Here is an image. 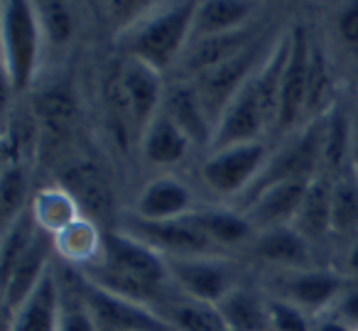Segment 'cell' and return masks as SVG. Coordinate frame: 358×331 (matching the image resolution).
Segmentation results:
<instances>
[{
    "label": "cell",
    "mask_w": 358,
    "mask_h": 331,
    "mask_svg": "<svg viewBox=\"0 0 358 331\" xmlns=\"http://www.w3.org/2000/svg\"><path fill=\"white\" fill-rule=\"evenodd\" d=\"M81 275L113 295L143 304L159 300L164 295V287L172 285L164 255L120 228L106 231L103 260Z\"/></svg>",
    "instance_id": "cell-1"
},
{
    "label": "cell",
    "mask_w": 358,
    "mask_h": 331,
    "mask_svg": "<svg viewBox=\"0 0 358 331\" xmlns=\"http://www.w3.org/2000/svg\"><path fill=\"white\" fill-rule=\"evenodd\" d=\"M196 3H157L118 35L125 57L143 62L159 74L177 69L194 32Z\"/></svg>",
    "instance_id": "cell-2"
},
{
    "label": "cell",
    "mask_w": 358,
    "mask_h": 331,
    "mask_svg": "<svg viewBox=\"0 0 358 331\" xmlns=\"http://www.w3.org/2000/svg\"><path fill=\"white\" fill-rule=\"evenodd\" d=\"M3 64L13 94H25L35 81L45 55V35L35 3H3Z\"/></svg>",
    "instance_id": "cell-3"
},
{
    "label": "cell",
    "mask_w": 358,
    "mask_h": 331,
    "mask_svg": "<svg viewBox=\"0 0 358 331\" xmlns=\"http://www.w3.org/2000/svg\"><path fill=\"white\" fill-rule=\"evenodd\" d=\"M275 40H278V35H273V32L268 30L255 42H250L243 52H238L234 59L224 62V64L214 66V69L204 71V74H199L196 79H192L201 104H204L206 115H209V120L214 123V130H216V123L221 120V115H224V111L231 106V101H234L236 96L241 94V89L258 74L260 64L265 62L268 52L273 50Z\"/></svg>",
    "instance_id": "cell-4"
},
{
    "label": "cell",
    "mask_w": 358,
    "mask_h": 331,
    "mask_svg": "<svg viewBox=\"0 0 358 331\" xmlns=\"http://www.w3.org/2000/svg\"><path fill=\"white\" fill-rule=\"evenodd\" d=\"M270 155H273V150L263 140L211 150L209 157L201 162V182L224 199H243L265 169Z\"/></svg>",
    "instance_id": "cell-5"
},
{
    "label": "cell",
    "mask_w": 358,
    "mask_h": 331,
    "mask_svg": "<svg viewBox=\"0 0 358 331\" xmlns=\"http://www.w3.org/2000/svg\"><path fill=\"white\" fill-rule=\"evenodd\" d=\"M79 290L101 331H174L172 324L162 316V311L143 302L113 295L89 282L84 275H81Z\"/></svg>",
    "instance_id": "cell-6"
},
{
    "label": "cell",
    "mask_w": 358,
    "mask_h": 331,
    "mask_svg": "<svg viewBox=\"0 0 358 331\" xmlns=\"http://www.w3.org/2000/svg\"><path fill=\"white\" fill-rule=\"evenodd\" d=\"M32 115L40 123V155L64 153L79 125V99L66 81H57L40 89L30 106Z\"/></svg>",
    "instance_id": "cell-7"
},
{
    "label": "cell",
    "mask_w": 358,
    "mask_h": 331,
    "mask_svg": "<svg viewBox=\"0 0 358 331\" xmlns=\"http://www.w3.org/2000/svg\"><path fill=\"white\" fill-rule=\"evenodd\" d=\"M172 285L185 297L209 304H219L234 287H238L236 272L219 255L164 258Z\"/></svg>",
    "instance_id": "cell-8"
},
{
    "label": "cell",
    "mask_w": 358,
    "mask_h": 331,
    "mask_svg": "<svg viewBox=\"0 0 358 331\" xmlns=\"http://www.w3.org/2000/svg\"><path fill=\"white\" fill-rule=\"evenodd\" d=\"M120 231L130 233L138 241L148 243L150 248L164 258H192V255H216L219 248L192 223V218H177V221H143L138 216H125Z\"/></svg>",
    "instance_id": "cell-9"
},
{
    "label": "cell",
    "mask_w": 358,
    "mask_h": 331,
    "mask_svg": "<svg viewBox=\"0 0 358 331\" xmlns=\"http://www.w3.org/2000/svg\"><path fill=\"white\" fill-rule=\"evenodd\" d=\"M309 50H312V35L307 25L289 27V52L282 71V89H280V115L278 130L292 133L294 125L304 120L307 108V76H309Z\"/></svg>",
    "instance_id": "cell-10"
},
{
    "label": "cell",
    "mask_w": 358,
    "mask_h": 331,
    "mask_svg": "<svg viewBox=\"0 0 358 331\" xmlns=\"http://www.w3.org/2000/svg\"><path fill=\"white\" fill-rule=\"evenodd\" d=\"M59 184L66 187L79 202L84 216L94 218L96 223L110 221L115 213L113 187H110L106 172L96 162L86 157L64 160L59 169Z\"/></svg>",
    "instance_id": "cell-11"
},
{
    "label": "cell",
    "mask_w": 358,
    "mask_h": 331,
    "mask_svg": "<svg viewBox=\"0 0 358 331\" xmlns=\"http://www.w3.org/2000/svg\"><path fill=\"white\" fill-rule=\"evenodd\" d=\"M270 27L263 25L260 20H255L253 25L243 27V30L236 32H224V35H214V37H201V40H192L187 47L185 57L179 59L177 69V79L192 81L196 79L204 71L214 69V66L224 64V62L234 59L238 52H243L250 42H255L260 35H265Z\"/></svg>",
    "instance_id": "cell-12"
},
{
    "label": "cell",
    "mask_w": 358,
    "mask_h": 331,
    "mask_svg": "<svg viewBox=\"0 0 358 331\" xmlns=\"http://www.w3.org/2000/svg\"><path fill=\"white\" fill-rule=\"evenodd\" d=\"M196 197L194 189L187 182L172 174H159L152 177L138 194L133 202V216L143 221L162 223V221H177L187 218L196 211Z\"/></svg>",
    "instance_id": "cell-13"
},
{
    "label": "cell",
    "mask_w": 358,
    "mask_h": 331,
    "mask_svg": "<svg viewBox=\"0 0 358 331\" xmlns=\"http://www.w3.org/2000/svg\"><path fill=\"white\" fill-rule=\"evenodd\" d=\"M346 277L341 272L324 270V267H307V270H287L280 280L278 300L299 307L309 316H319L331 309L336 297L346 287Z\"/></svg>",
    "instance_id": "cell-14"
},
{
    "label": "cell",
    "mask_w": 358,
    "mask_h": 331,
    "mask_svg": "<svg viewBox=\"0 0 358 331\" xmlns=\"http://www.w3.org/2000/svg\"><path fill=\"white\" fill-rule=\"evenodd\" d=\"M118 76H120L125 101H128L130 115H133L135 135L140 140L145 128L162 111V99H164V91H167V84H164V76L159 71L150 69L143 62L128 59V57L118 66Z\"/></svg>",
    "instance_id": "cell-15"
},
{
    "label": "cell",
    "mask_w": 358,
    "mask_h": 331,
    "mask_svg": "<svg viewBox=\"0 0 358 331\" xmlns=\"http://www.w3.org/2000/svg\"><path fill=\"white\" fill-rule=\"evenodd\" d=\"M268 120L263 115V108L258 104L253 79L241 89V94L231 101V106L224 111L221 120L216 123L214 140L209 150L231 148V145H243L263 140V133H268Z\"/></svg>",
    "instance_id": "cell-16"
},
{
    "label": "cell",
    "mask_w": 358,
    "mask_h": 331,
    "mask_svg": "<svg viewBox=\"0 0 358 331\" xmlns=\"http://www.w3.org/2000/svg\"><path fill=\"white\" fill-rule=\"evenodd\" d=\"M52 255H55V243L52 236L40 231V236L35 238V243L30 246V251L17 260V265L3 277V311L6 319L17 311L27 300L32 297V292L40 287V282L47 277V272L52 270Z\"/></svg>",
    "instance_id": "cell-17"
},
{
    "label": "cell",
    "mask_w": 358,
    "mask_h": 331,
    "mask_svg": "<svg viewBox=\"0 0 358 331\" xmlns=\"http://www.w3.org/2000/svg\"><path fill=\"white\" fill-rule=\"evenodd\" d=\"M162 113L192 140L194 148H211L214 123L206 115L204 104H201L192 81L177 79L172 84H167V91H164L162 99Z\"/></svg>",
    "instance_id": "cell-18"
},
{
    "label": "cell",
    "mask_w": 358,
    "mask_h": 331,
    "mask_svg": "<svg viewBox=\"0 0 358 331\" xmlns=\"http://www.w3.org/2000/svg\"><path fill=\"white\" fill-rule=\"evenodd\" d=\"M309 182H285L260 192L255 199H250L241 211L245 213L248 223L255 228V233L270 231V228L292 226L299 213V206L304 202Z\"/></svg>",
    "instance_id": "cell-19"
},
{
    "label": "cell",
    "mask_w": 358,
    "mask_h": 331,
    "mask_svg": "<svg viewBox=\"0 0 358 331\" xmlns=\"http://www.w3.org/2000/svg\"><path fill=\"white\" fill-rule=\"evenodd\" d=\"M250 251L255 258H260L268 265L280 267L282 272L314 267V248L292 226L270 228V231L258 233L255 241L250 243Z\"/></svg>",
    "instance_id": "cell-20"
},
{
    "label": "cell",
    "mask_w": 358,
    "mask_h": 331,
    "mask_svg": "<svg viewBox=\"0 0 358 331\" xmlns=\"http://www.w3.org/2000/svg\"><path fill=\"white\" fill-rule=\"evenodd\" d=\"M55 243V255L71 265L74 270L84 272L89 267H96L103 260V243L106 231L89 216H81L76 223L64 228L62 233L52 236Z\"/></svg>",
    "instance_id": "cell-21"
},
{
    "label": "cell",
    "mask_w": 358,
    "mask_h": 331,
    "mask_svg": "<svg viewBox=\"0 0 358 331\" xmlns=\"http://www.w3.org/2000/svg\"><path fill=\"white\" fill-rule=\"evenodd\" d=\"M62 319V282L55 270L47 272L32 297L8 316V331H59Z\"/></svg>",
    "instance_id": "cell-22"
},
{
    "label": "cell",
    "mask_w": 358,
    "mask_h": 331,
    "mask_svg": "<svg viewBox=\"0 0 358 331\" xmlns=\"http://www.w3.org/2000/svg\"><path fill=\"white\" fill-rule=\"evenodd\" d=\"M334 179L327 174H319L312 179L304 194V202L299 206V213L294 218L292 228L309 243V246H319L334 233Z\"/></svg>",
    "instance_id": "cell-23"
},
{
    "label": "cell",
    "mask_w": 358,
    "mask_h": 331,
    "mask_svg": "<svg viewBox=\"0 0 358 331\" xmlns=\"http://www.w3.org/2000/svg\"><path fill=\"white\" fill-rule=\"evenodd\" d=\"M194 148L192 140L187 138L167 115L159 111L157 118L145 128V133L138 140V153L145 164L150 167H172L179 164Z\"/></svg>",
    "instance_id": "cell-24"
},
{
    "label": "cell",
    "mask_w": 358,
    "mask_h": 331,
    "mask_svg": "<svg viewBox=\"0 0 358 331\" xmlns=\"http://www.w3.org/2000/svg\"><path fill=\"white\" fill-rule=\"evenodd\" d=\"M189 218L219 251L221 248H243V246L250 248V243L258 236L241 209L238 211L224 206L196 209Z\"/></svg>",
    "instance_id": "cell-25"
},
{
    "label": "cell",
    "mask_w": 358,
    "mask_h": 331,
    "mask_svg": "<svg viewBox=\"0 0 358 331\" xmlns=\"http://www.w3.org/2000/svg\"><path fill=\"white\" fill-rule=\"evenodd\" d=\"M30 213L35 218L37 228L42 233H47V236H57V233H62L64 228H69L71 223H76L84 216L74 194L66 187H62L59 182L40 187L32 194Z\"/></svg>",
    "instance_id": "cell-26"
},
{
    "label": "cell",
    "mask_w": 358,
    "mask_h": 331,
    "mask_svg": "<svg viewBox=\"0 0 358 331\" xmlns=\"http://www.w3.org/2000/svg\"><path fill=\"white\" fill-rule=\"evenodd\" d=\"M353 153V115L336 101L322 118V174L341 177ZM351 164V162H348Z\"/></svg>",
    "instance_id": "cell-27"
},
{
    "label": "cell",
    "mask_w": 358,
    "mask_h": 331,
    "mask_svg": "<svg viewBox=\"0 0 358 331\" xmlns=\"http://www.w3.org/2000/svg\"><path fill=\"white\" fill-rule=\"evenodd\" d=\"M255 20H258V6H253V3H234V0L196 3L192 40L243 30V27L253 25Z\"/></svg>",
    "instance_id": "cell-28"
},
{
    "label": "cell",
    "mask_w": 358,
    "mask_h": 331,
    "mask_svg": "<svg viewBox=\"0 0 358 331\" xmlns=\"http://www.w3.org/2000/svg\"><path fill=\"white\" fill-rule=\"evenodd\" d=\"M289 52V27L280 32L275 40L273 50L268 52L265 62L260 64L258 74L253 76L258 104L263 108V115L268 120L270 130H278V115H280V89H282V71Z\"/></svg>",
    "instance_id": "cell-29"
},
{
    "label": "cell",
    "mask_w": 358,
    "mask_h": 331,
    "mask_svg": "<svg viewBox=\"0 0 358 331\" xmlns=\"http://www.w3.org/2000/svg\"><path fill=\"white\" fill-rule=\"evenodd\" d=\"M216 309L231 331H270V300L250 287H234Z\"/></svg>",
    "instance_id": "cell-30"
},
{
    "label": "cell",
    "mask_w": 358,
    "mask_h": 331,
    "mask_svg": "<svg viewBox=\"0 0 358 331\" xmlns=\"http://www.w3.org/2000/svg\"><path fill=\"white\" fill-rule=\"evenodd\" d=\"M334 106H336V99H334V76H331V64H329V55L322 47V42H317L312 37L304 118H307V123L322 120Z\"/></svg>",
    "instance_id": "cell-31"
},
{
    "label": "cell",
    "mask_w": 358,
    "mask_h": 331,
    "mask_svg": "<svg viewBox=\"0 0 358 331\" xmlns=\"http://www.w3.org/2000/svg\"><path fill=\"white\" fill-rule=\"evenodd\" d=\"M162 316L172 324L174 331H231L226 326L224 316L216 309V304L192 300V297L185 295L179 300L174 297L172 302H167Z\"/></svg>",
    "instance_id": "cell-32"
},
{
    "label": "cell",
    "mask_w": 358,
    "mask_h": 331,
    "mask_svg": "<svg viewBox=\"0 0 358 331\" xmlns=\"http://www.w3.org/2000/svg\"><path fill=\"white\" fill-rule=\"evenodd\" d=\"M30 164L3 162L0 169V218L3 228H8L17 216L30 209Z\"/></svg>",
    "instance_id": "cell-33"
},
{
    "label": "cell",
    "mask_w": 358,
    "mask_h": 331,
    "mask_svg": "<svg viewBox=\"0 0 358 331\" xmlns=\"http://www.w3.org/2000/svg\"><path fill=\"white\" fill-rule=\"evenodd\" d=\"M37 17H40L42 35H45V45L52 50H64L74 42L76 37V13L69 3H55V0H45V3H35Z\"/></svg>",
    "instance_id": "cell-34"
},
{
    "label": "cell",
    "mask_w": 358,
    "mask_h": 331,
    "mask_svg": "<svg viewBox=\"0 0 358 331\" xmlns=\"http://www.w3.org/2000/svg\"><path fill=\"white\" fill-rule=\"evenodd\" d=\"M37 236H40V228H37L30 209L22 216H17L8 228H3V241H0V280L30 251V246L35 243Z\"/></svg>",
    "instance_id": "cell-35"
},
{
    "label": "cell",
    "mask_w": 358,
    "mask_h": 331,
    "mask_svg": "<svg viewBox=\"0 0 358 331\" xmlns=\"http://www.w3.org/2000/svg\"><path fill=\"white\" fill-rule=\"evenodd\" d=\"M334 233H353L358 231V182L351 174L334 177Z\"/></svg>",
    "instance_id": "cell-36"
},
{
    "label": "cell",
    "mask_w": 358,
    "mask_h": 331,
    "mask_svg": "<svg viewBox=\"0 0 358 331\" xmlns=\"http://www.w3.org/2000/svg\"><path fill=\"white\" fill-rule=\"evenodd\" d=\"M270 331H314V316L285 300H270Z\"/></svg>",
    "instance_id": "cell-37"
},
{
    "label": "cell",
    "mask_w": 358,
    "mask_h": 331,
    "mask_svg": "<svg viewBox=\"0 0 358 331\" xmlns=\"http://www.w3.org/2000/svg\"><path fill=\"white\" fill-rule=\"evenodd\" d=\"M59 331H101L96 324L94 314L86 307L81 290L76 285L74 290V302H66L64 292H62V319H59Z\"/></svg>",
    "instance_id": "cell-38"
},
{
    "label": "cell",
    "mask_w": 358,
    "mask_h": 331,
    "mask_svg": "<svg viewBox=\"0 0 358 331\" xmlns=\"http://www.w3.org/2000/svg\"><path fill=\"white\" fill-rule=\"evenodd\" d=\"M334 35L336 42L348 52L358 57V3H343L334 10Z\"/></svg>",
    "instance_id": "cell-39"
},
{
    "label": "cell",
    "mask_w": 358,
    "mask_h": 331,
    "mask_svg": "<svg viewBox=\"0 0 358 331\" xmlns=\"http://www.w3.org/2000/svg\"><path fill=\"white\" fill-rule=\"evenodd\" d=\"M329 311H334L343 324H348L353 331H358V282L348 280Z\"/></svg>",
    "instance_id": "cell-40"
},
{
    "label": "cell",
    "mask_w": 358,
    "mask_h": 331,
    "mask_svg": "<svg viewBox=\"0 0 358 331\" xmlns=\"http://www.w3.org/2000/svg\"><path fill=\"white\" fill-rule=\"evenodd\" d=\"M314 331H353L348 324H343L334 311H324V314L314 316Z\"/></svg>",
    "instance_id": "cell-41"
},
{
    "label": "cell",
    "mask_w": 358,
    "mask_h": 331,
    "mask_svg": "<svg viewBox=\"0 0 358 331\" xmlns=\"http://www.w3.org/2000/svg\"><path fill=\"white\" fill-rule=\"evenodd\" d=\"M343 277L351 282H358V241L351 243V248L346 251V258H343Z\"/></svg>",
    "instance_id": "cell-42"
},
{
    "label": "cell",
    "mask_w": 358,
    "mask_h": 331,
    "mask_svg": "<svg viewBox=\"0 0 358 331\" xmlns=\"http://www.w3.org/2000/svg\"><path fill=\"white\" fill-rule=\"evenodd\" d=\"M353 148H356V157H358V108L353 111Z\"/></svg>",
    "instance_id": "cell-43"
},
{
    "label": "cell",
    "mask_w": 358,
    "mask_h": 331,
    "mask_svg": "<svg viewBox=\"0 0 358 331\" xmlns=\"http://www.w3.org/2000/svg\"><path fill=\"white\" fill-rule=\"evenodd\" d=\"M351 174L356 177V182H358V157H353V162H351Z\"/></svg>",
    "instance_id": "cell-44"
}]
</instances>
